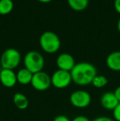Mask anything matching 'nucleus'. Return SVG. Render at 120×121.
<instances>
[{
  "mask_svg": "<svg viewBox=\"0 0 120 121\" xmlns=\"http://www.w3.org/2000/svg\"><path fill=\"white\" fill-rule=\"evenodd\" d=\"M70 73L72 82L79 86L91 84L94 78L97 75L95 67L88 62H81L76 64Z\"/></svg>",
  "mask_w": 120,
  "mask_h": 121,
  "instance_id": "1",
  "label": "nucleus"
},
{
  "mask_svg": "<svg viewBox=\"0 0 120 121\" xmlns=\"http://www.w3.org/2000/svg\"><path fill=\"white\" fill-rule=\"evenodd\" d=\"M40 45L45 52L48 54L56 53L61 46V40L58 35L53 31L47 30L41 34L40 37Z\"/></svg>",
  "mask_w": 120,
  "mask_h": 121,
  "instance_id": "2",
  "label": "nucleus"
},
{
  "mask_svg": "<svg viewBox=\"0 0 120 121\" xmlns=\"http://www.w3.org/2000/svg\"><path fill=\"white\" fill-rule=\"evenodd\" d=\"M25 68L30 73H36L41 72L45 66V59L40 52L35 50H30L24 56L23 59Z\"/></svg>",
  "mask_w": 120,
  "mask_h": 121,
  "instance_id": "3",
  "label": "nucleus"
},
{
  "mask_svg": "<svg viewBox=\"0 0 120 121\" xmlns=\"http://www.w3.org/2000/svg\"><path fill=\"white\" fill-rule=\"evenodd\" d=\"M21 60V53L14 48L7 49L3 51L0 59L2 69L13 70L19 66Z\"/></svg>",
  "mask_w": 120,
  "mask_h": 121,
  "instance_id": "4",
  "label": "nucleus"
},
{
  "mask_svg": "<svg viewBox=\"0 0 120 121\" xmlns=\"http://www.w3.org/2000/svg\"><path fill=\"white\" fill-rule=\"evenodd\" d=\"M72 82L71 73L58 69L51 77V84L57 89H63L71 84Z\"/></svg>",
  "mask_w": 120,
  "mask_h": 121,
  "instance_id": "5",
  "label": "nucleus"
},
{
  "mask_svg": "<svg viewBox=\"0 0 120 121\" xmlns=\"http://www.w3.org/2000/svg\"><path fill=\"white\" fill-rule=\"evenodd\" d=\"M30 84L32 87L36 91H46L51 86V77H50L48 73L43 71L34 73Z\"/></svg>",
  "mask_w": 120,
  "mask_h": 121,
  "instance_id": "6",
  "label": "nucleus"
},
{
  "mask_svg": "<svg viewBox=\"0 0 120 121\" xmlns=\"http://www.w3.org/2000/svg\"><path fill=\"white\" fill-rule=\"evenodd\" d=\"M71 104L77 108H86L91 104V96L90 93L83 90H77L70 95L69 97Z\"/></svg>",
  "mask_w": 120,
  "mask_h": 121,
  "instance_id": "7",
  "label": "nucleus"
},
{
  "mask_svg": "<svg viewBox=\"0 0 120 121\" xmlns=\"http://www.w3.org/2000/svg\"><path fill=\"white\" fill-rule=\"evenodd\" d=\"M56 64L58 66V69L71 72L73 67L75 66L76 63L73 56L71 55L70 54L62 53V54H59L57 58Z\"/></svg>",
  "mask_w": 120,
  "mask_h": 121,
  "instance_id": "8",
  "label": "nucleus"
},
{
  "mask_svg": "<svg viewBox=\"0 0 120 121\" xmlns=\"http://www.w3.org/2000/svg\"><path fill=\"white\" fill-rule=\"evenodd\" d=\"M0 82L5 87H12L17 82V73H15L14 71L11 69H2V70L0 71Z\"/></svg>",
  "mask_w": 120,
  "mask_h": 121,
  "instance_id": "9",
  "label": "nucleus"
},
{
  "mask_svg": "<svg viewBox=\"0 0 120 121\" xmlns=\"http://www.w3.org/2000/svg\"><path fill=\"white\" fill-rule=\"evenodd\" d=\"M119 103V100H117L116 96H114V92L107 91V92H104L101 96L100 104L103 108L105 109V110H113L117 106V105Z\"/></svg>",
  "mask_w": 120,
  "mask_h": 121,
  "instance_id": "10",
  "label": "nucleus"
},
{
  "mask_svg": "<svg viewBox=\"0 0 120 121\" xmlns=\"http://www.w3.org/2000/svg\"><path fill=\"white\" fill-rule=\"evenodd\" d=\"M106 65L110 70L119 72L120 71V51L112 52L106 58Z\"/></svg>",
  "mask_w": 120,
  "mask_h": 121,
  "instance_id": "11",
  "label": "nucleus"
},
{
  "mask_svg": "<svg viewBox=\"0 0 120 121\" xmlns=\"http://www.w3.org/2000/svg\"><path fill=\"white\" fill-rule=\"evenodd\" d=\"M33 77V73H30L29 70L24 68L21 69L17 73V82L21 85H28L30 84Z\"/></svg>",
  "mask_w": 120,
  "mask_h": 121,
  "instance_id": "12",
  "label": "nucleus"
},
{
  "mask_svg": "<svg viewBox=\"0 0 120 121\" xmlns=\"http://www.w3.org/2000/svg\"><path fill=\"white\" fill-rule=\"evenodd\" d=\"M13 103L15 106L21 110H26L29 105L28 98L24 94L20 92H17L13 96Z\"/></svg>",
  "mask_w": 120,
  "mask_h": 121,
  "instance_id": "13",
  "label": "nucleus"
},
{
  "mask_svg": "<svg viewBox=\"0 0 120 121\" xmlns=\"http://www.w3.org/2000/svg\"><path fill=\"white\" fill-rule=\"evenodd\" d=\"M68 5L72 9L77 12H81L87 8L89 0H67Z\"/></svg>",
  "mask_w": 120,
  "mask_h": 121,
  "instance_id": "14",
  "label": "nucleus"
},
{
  "mask_svg": "<svg viewBox=\"0 0 120 121\" xmlns=\"http://www.w3.org/2000/svg\"><path fill=\"white\" fill-rule=\"evenodd\" d=\"M14 8L12 0H0V15L9 14Z\"/></svg>",
  "mask_w": 120,
  "mask_h": 121,
  "instance_id": "15",
  "label": "nucleus"
},
{
  "mask_svg": "<svg viewBox=\"0 0 120 121\" xmlns=\"http://www.w3.org/2000/svg\"><path fill=\"white\" fill-rule=\"evenodd\" d=\"M91 84L96 88H103L108 84V79L104 75H96Z\"/></svg>",
  "mask_w": 120,
  "mask_h": 121,
  "instance_id": "16",
  "label": "nucleus"
},
{
  "mask_svg": "<svg viewBox=\"0 0 120 121\" xmlns=\"http://www.w3.org/2000/svg\"><path fill=\"white\" fill-rule=\"evenodd\" d=\"M113 115H114V119L116 121H120V102L113 110Z\"/></svg>",
  "mask_w": 120,
  "mask_h": 121,
  "instance_id": "17",
  "label": "nucleus"
},
{
  "mask_svg": "<svg viewBox=\"0 0 120 121\" xmlns=\"http://www.w3.org/2000/svg\"><path fill=\"white\" fill-rule=\"evenodd\" d=\"M53 121H71V120H69L68 117H67L66 115H58V116L55 117Z\"/></svg>",
  "mask_w": 120,
  "mask_h": 121,
  "instance_id": "18",
  "label": "nucleus"
},
{
  "mask_svg": "<svg viewBox=\"0 0 120 121\" xmlns=\"http://www.w3.org/2000/svg\"><path fill=\"white\" fill-rule=\"evenodd\" d=\"M92 121H114L111 118L107 116H99L97 117V118L94 119Z\"/></svg>",
  "mask_w": 120,
  "mask_h": 121,
  "instance_id": "19",
  "label": "nucleus"
},
{
  "mask_svg": "<svg viewBox=\"0 0 120 121\" xmlns=\"http://www.w3.org/2000/svg\"><path fill=\"white\" fill-rule=\"evenodd\" d=\"M72 121H90L87 117L83 116V115H78V116L75 117Z\"/></svg>",
  "mask_w": 120,
  "mask_h": 121,
  "instance_id": "20",
  "label": "nucleus"
},
{
  "mask_svg": "<svg viewBox=\"0 0 120 121\" xmlns=\"http://www.w3.org/2000/svg\"><path fill=\"white\" fill-rule=\"evenodd\" d=\"M114 8L116 12L120 14V0H114Z\"/></svg>",
  "mask_w": 120,
  "mask_h": 121,
  "instance_id": "21",
  "label": "nucleus"
},
{
  "mask_svg": "<svg viewBox=\"0 0 120 121\" xmlns=\"http://www.w3.org/2000/svg\"><path fill=\"white\" fill-rule=\"evenodd\" d=\"M114 96H116L117 100H119V102H120V86H119L116 88L115 91H114Z\"/></svg>",
  "mask_w": 120,
  "mask_h": 121,
  "instance_id": "22",
  "label": "nucleus"
},
{
  "mask_svg": "<svg viewBox=\"0 0 120 121\" xmlns=\"http://www.w3.org/2000/svg\"><path fill=\"white\" fill-rule=\"evenodd\" d=\"M37 1L40 2V3H50V2H51L52 0H37Z\"/></svg>",
  "mask_w": 120,
  "mask_h": 121,
  "instance_id": "23",
  "label": "nucleus"
},
{
  "mask_svg": "<svg viewBox=\"0 0 120 121\" xmlns=\"http://www.w3.org/2000/svg\"><path fill=\"white\" fill-rule=\"evenodd\" d=\"M118 30H119V32L120 33V18H119V22H118Z\"/></svg>",
  "mask_w": 120,
  "mask_h": 121,
  "instance_id": "24",
  "label": "nucleus"
}]
</instances>
